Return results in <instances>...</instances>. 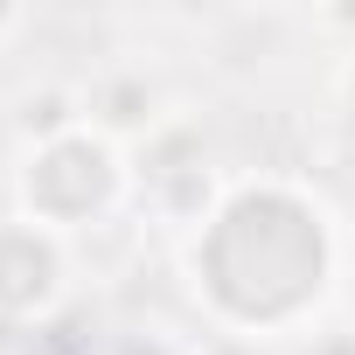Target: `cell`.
<instances>
[{
	"instance_id": "7a4b0ae2",
	"label": "cell",
	"mask_w": 355,
	"mask_h": 355,
	"mask_svg": "<svg viewBox=\"0 0 355 355\" xmlns=\"http://www.w3.org/2000/svg\"><path fill=\"white\" fill-rule=\"evenodd\" d=\"M125 196H132V160H125V146H112L91 125H77L63 139H42V146H21L15 216L63 237V244L77 230H98Z\"/></svg>"
},
{
	"instance_id": "3957f363",
	"label": "cell",
	"mask_w": 355,
	"mask_h": 355,
	"mask_svg": "<svg viewBox=\"0 0 355 355\" xmlns=\"http://www.w3.org/2000/svg\"><path fill=\"white\" fill-rule=\"evenodd\" d=\"M63 293H70V244L8 216L0 223V320L15 334L42 327V320H56Z\"/></svg>"
},
{
	"instance_id": "52a82bcc",
	"label": "cell",
	"mask_w": 355,
	"mask_h": 355,
	"mask_svg": "<svg viewBox=\"0 0 355 355\" xmlns=\"http://www.w3.org/2000/svg\"><path fill=\"white\" fill-rule=\"evenodd\" d=\"M112 355H182L160 327H125V334H112Z\"/></svg>"
},
{
	"instance_id": "30bf717a",
	"label": "cell",
	"mask_w": 355,
	"mask_h": 355,
	"mask_svg": "<svg viewBox=\"0 0 355 355\" xmlns=\"http://www.w3.org/2000/svg\"><path fill=\"white\" fill-rule=\"evenodd\" d=\"M21 28H28V15H21V8H0V35H21Z\"/></svg>"
},
{
	"instance_id": "ba28073f",
	"label": "cell",
	"mask_w": 355,
	"mask_h": 355,
	"mask_svg": "<svg viewBox=\"0 0 355 355\" xmlns=\"http://www.w3.org/2000/svg\"><path fill=\"white\" fill-rule=\"evenodd\" d=\"M334 105H341V119H348V132H355V49L341 56V77H334Z\"/></svg>"
},
{
	"instance_id": "277c9868",
	"label": "cell",
	"mask_w": 355,
	"mask_h": 355,
	"mask_svg": "<svg viewBox=\"0 0 355 355\" xmlns=\"http://www.w3.org/2000/svg\"><path fill=\"white\" fill-rule=\"evenodd\" d=\"M167 119H174V112H167V91H160L146 70H105V77L84 84V125L105 132L112 146H139V139H153Z\"/></svg>"
},
{
	"instance_id": "9c48e42d",
	"label": "cell",
	"mask_w": 355,
	"mask_h": 355,
	"mask_svg": "<svg viewBox=\"0 0 355 355\" xmlns=\"http://www.w3.org/2000/svg\"><path fill=\"white\" fill-rule=\"evenodd\" d=\"M313 355H355V334H327V341H313Z\"/></svg>"
},
{
	"instance_id": "6da1fadb",
	"label": "cell",
	"mask_w": 355,
	"mask_h": 355,
	"mask_svg": "<svg viewBox=\"0 0 355 355\" xmlns=\"http://www.w3.org/2000/svg\"><path fill=\"white\" fill-rule=\"evenodd\" d=\"M334 216L293 174H244L189 237V272L209 327L230 341L300 334L334 286Z\"/></svg>"
},
{
	"instance_id": "8992f818",
	"label": "cell",
	"mask_w": 355,
	"mask_h": 355,
	"mask_svg": "<svg viewBox=\"0 0 355 355\" xmlns=\"http://www.w3.org/2000/svg\"><path fill=\"white\" fill-rule=\"evenodd\" d=\"M84 125V91L77 84H28L21 105H15V132L21 146H42V139H63Z\"/></svg>"
},
{
	"instance_id": "5b68a950",
	"label": "cell",
	"mask_w": 355,
	"mask_h": 355,
	"mask_svg": "<svg viewBox=\"0 0 355 355\" xmlns=\"http://www.w3.org/2000/svg\"><path fill=\"white\" fill-rule=\"evenodd\" d=\"M223 189H230L223 174H216L209 160H196V167H182V174H167V182L139 189V196H146V209H153L160 223H182V230H202V223L216 216Z\"/></svg>"
}]
</instances>
